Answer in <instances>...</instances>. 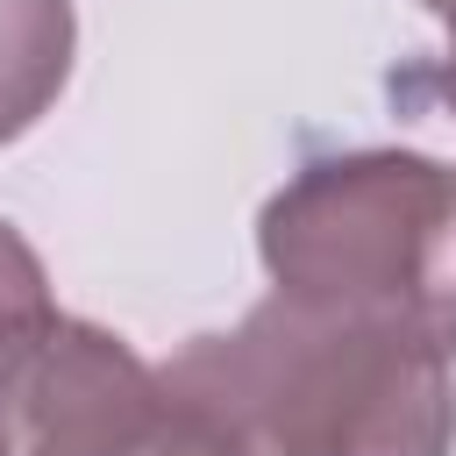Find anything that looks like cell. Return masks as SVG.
<instances>
[{"label": "cell", "mask_w": 456, "mask_h": 456, "mask_svg": "<svg viewBox=\"0 0 456 456\" xmlns=\"http://www.w3.org/2000/svg\"><path fill=\"white\" fill-rule=\"evenodd\" d=\"M164 378L249 456H456L449 356L285 292L192 335Z\"/></svg>", "instance_id": "1"}, {"label": "cell", "mask_w": 456, "mask_h": 456, "mask_svg": "<svg viewBox=\"0 0 456 456\" xmlns=\"http://www.w3.org/2000/svg\"><path fill=\"white\" fill-rule=\"evenodd\" d=\"M271 292L399 328L456 363V164L342 150L299 164L256 214Z\"/></svg>", "instance_id": "2"}, {"label": "cell", "mask_w": 456, "mask_h": 456, "mask_svg": "<svg viewBox=\"0 0 456 456\" xmlns=\"http://www.w3.org/2000/svg\"><path fill=\"white\" fill-rule=\"evenodd\" d=\"M14 456H249L207 406H192L164 363H142L93 321H57L21 406Z\"/></svg>", "instance_id": "3"}, {"label": "cell", "mask_w": 456, "mask_h": 456, "mask_svg": "<svg viewBox=\"0 0 456 456\" xmlns=\"http://www.w3.org/2000/svg\"><path fill=\"white\" fill-rule=\"evenodd\" d=\"M71 50H78L71 0H0V142L28 135L57 107Z\"/></svg>", "instance_id": "4"}, {"label": "cell", "mask_w": 456, "mask_h": 456, "mask_svg": "<svg viewBox=\"0 0 456 456\" xmlns=\"http://www.w3.org/2000/svg\"><path fill=\"white\" fill-rule=\"evenodd\" d=\"M57 299H50V271L28 249V235L14 221H0V456H14V406L21 385L43 356V342L57 335Z\"/></svg>", "instance_id": "5"}, {"label": "cell", "mask_w": 456, "mask_h": 456, "mask_svg": "<svg viewBox=\"0 0 456 456\" xmlns=\"http://www.w3.org/2000/svg\"><path fill=\"white\" fill-rule=\"evenodd\" d=\"M435 86H442V100H449V114H456V28H449V50H442V64H435Z\"/></svg>", "instance_id": "6"}, {"label": "cell", "mask_w": 456, "mask_h": 456, "mask_svg": "<svg viewBox=\"0 0 456 456\" xmlns=\"http://www.w3.org/2000/svg\"><path fill=\"white\" fill-rule=\"evenodd\" d=\"M420 7H428V14H442V21L456 28V0H420Z\"/></svg>", "instance_id": "7"}]
</instances>
